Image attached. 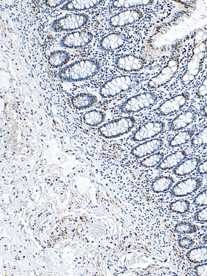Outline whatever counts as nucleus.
I'll use <instances>...</instances> for the list:
<instances>
[{"label": "nucleus", "instance_id": "4", "mask_svg": "<svg viewBox=\"0 0 207 276\" xmlns=\"http://www.w3.org/2000/svg\"><path fill=\"white\" fill-rule=\"evenodd\" d=\"M159 99L158 95L152 92H144L133 96L122 103L119 107L120 113L130 115L137 113L154 106Z\"/></svg>", "mask_w": 207, "mask_h": 276}, {"label": "nucleus", "instance_id": "39", "mask_svg": "<svg viewBox=\"0 0 207 276\" xmlns=\"http://www.w3.org/2000/svg\"><path fill=\"white\" fill-rule=\"evenodd\" d=\"M203 242L204 244L207 245V234L203 237Z\"/></svg>", "mask_w": 207, "mask_h": 276}, {"label": "nucleus", "instance_id": "7", "mask_svg": "<svg viewBox=\"0 0 207 276\" xmlns=\"http://www.w3.org/2000/svg\"><path fill=\"white\" fill-rule=\"evenodd\" d=\"M165 129V123L160 121H153L141 125L131 137L134 142H142L155 138Z\"/></svg>", "mask_w": 207, "mask_h": 276}, {"label": "nucleus", "instance_id": "10", "mask_svg": "<svg viewBox=\"0 0 207 276\" xmlns=\"http://www.w3.org/2000/svg\"><path fill=\"white\" fill-rule=\"evenodd\" d=\"M188 99V95L185 93L174 96L161 104L154 112L157 115L160 116L171 115L185 106Z\"/></svg>", "mask_w": 207, "mask_h": 276}, {"label": "nucleus", "instance_id": "33", "mask_svg": "<svg viewBox=\"0 0 207 276\" xmlns=\"http://www.w3.org/2000/svg\"><path fill=\"white\" fill-rule=\"evenodd\" d=\"M207 95V75L206 79L204 80L203 83L199 86L197 91L198 97L200 98L206 97Z\"/></svg>", "mask_w": 207, "mask_h": 276}, {"label": "nucleus", "instance_id": "38", "mask_svg": "<svg viewBox=\"0 0 207 276\" xmlns=\"http://www.w3.org/2000/svg\"><path fill=\"white\" fill-rule=\"evenodd\" d=\"M202 116H205V117H207V106L204 107L203 111L202 112Z\"/></svg>", "mask_w": 207, "mask_h": 276}, {"label": "nucleus", "instance_id": "9", "mask_svg": "<svg viewBox=\"0 0 207 276\" xmlns=\"http://www.w3.org/2000/svg\"><path fill=\"white\" fill-rule=\"evenodd\" d=\"M202 180L199 177H189L177 182L172 187L170 194L175 197H183L195 193L202 185Z\"/></svg>", "mask_w": 207, "mask_h": 276}, {"label": "nucleus", "instance_id": "8", "mask_svg": "<svg viewBox=\"0 0 207 276\" xmlns=\"http://www.w3.org/2000/svg\"><path fill=\"white\" fill-rule=\"evenodd\" d=\"M93 39V35L91 32L81 31H74L64 36L61 40V47L69 49H77L90 44Z\"/></svg>", "mask_w": 207, "mask_h": 276}, {"label": "nucleus", "instance_id": "28", "mask_svg": "<svg viewBox=\"0 0 207 276\" xmlns=\"http://www.w3.org/2000/svg\"><path fill=\"white\" fill-rule=\"evenodd\" d=\"M199 226L188 222H181L177 223L174 227L175 232L179 234H192L199 231Z\"/></svg>", "mask_w": 207, "mask_h": 276}, {"label": "nucleus", "instance_id": "34", "mask_svg": "<svg viewBox=\"0 0 207 276\" xmlns=\"http://www.w3.org/2000/svg\"><path fill=\"white\" fill-rule=\"evenodd\" d=\"M194 271L196 275L207 276V264H202L196 266Z\"/></svg>", "mask_w": 207, "mask_h": 276}, {"label": "nucleus", "instance_id": "26", "mask_svg": "<svg viewBox=\"0 0 207 276\" xmlns=\"http://www.w3.org/2000/svg\"><path fill=\"white\" fill-rule=\"evenodd\" d=\"M164 159V154L162 152H158L149 155L147 158L142 159L140 161V165L145 168L155 167L158 165Z\"/></svg>", "mask_w": 207, "mask_h": 276}, {"label": "nucleus", "instance_id": "3", "mask_svg": "<svg viewBox=\"0 0 207 276\" xmlns=\"http://www.w3.org/2000/svg\"><path fill=\"white\" fill-rule=\"evenodd\" d=\"M136 123V119L132 116L118 118L102 125L98 132L105 138H117L129 133L135 127Z\"/></svg>", "mask_w": 207, "mask_h": 276}, {"label": "nucleus", "instance_id": "36", "mask_svg": "<svg viewBox=\"0 0 207 276\" xmlns=\"http://www.w3.org/2000/svg\"><path fill=\"white\" fill-rule=\"evenodd\" d=\"M65 2L66 1H64V0H61V1H46L44 2V3L49 7L56 8L65 3Z\"/></svg>", "mask_w": 207, "mask_h": 276}, {"label": "nucleus", "instance_id": "2", "mask_svg": "<svg viewBox=\"0 0 207 276\" xmlns=\"http://www.w3.org/2000/svg\"><path fill=\"white\" fill-rule=\"evenodd\" d=\"M140 80L136 75H121L109 80L100 88V94L104 99H110L131 90L139 84Z\"/></svg>", "mask_w": 207, "mask_h": 276}, {"label": "nucleus", "instance_id": "27", "mask_svg": "<svg viewBox=\"0 0 207 276\" xmlns=\"http://www.w3.org/2000/svg\"><path fill=\"white\" fill-rule=\"evenodd\" d=\"M153 3L151 1H114L111 3L113 8H131L141 6L149 5Z\"/></svg>", "mask_w": 207, "mask_h": 276}, {"label": "nucleus", "instance_id": "11", "mask_svg": "<svg viewBox=\"0 0 207 276\" xmlns=\"http://www.w3.org/2000/svg\"><path fill=\"white\" fill-rule=\"evenodd\" d=\"M115 67L120 71L126 72H139L145 65V61L140 57L125 54L115 59Z\"/></svg>", "mask_w": 207, "mask_h": 276}, {"label": "nucleus", "instance_id": "30", "mask_svg": "<svg viewBox=\"0 0 207 276\" xmlns=\"http://www.w3.org/2000/svg\"><path fill=\"white\" fill-rule=\"evenodd\" d=\"M193 204L198 207L207 206V188L201 191L193 199Z\"/></svg>", "mask_w": 207, "mask_h": 276}, {"label": "nucleus", "instance_id": "12", "mask_svg": "<svg viewBox=\"0 0 207 276\" xmlns=\"http://www.w3.org/2000/svg\"><path fill=\"white\" fill-rule=\"evenodd\" d=\"M142 17V13L136 9L122 11L116 13L109 20V24L113 28H120L135 23Z\"/></svg>", "mask_w": 207, "mask_h": 276}, {"label": "nucleus", "instance_id": "35", "mask_svg": "<svg viewBox=\"0 0 207 276\" xmlns=\"http://www.w3.org/2000/svg\"><path fill=\"white\" fill-rule=\"evenodd\" d=\"M197 170V174L200 175L207 174V159L200 163Z\"/></svg>", "mask_w": 207, "mask_h": 276}, {"label": "nucleus", "instance_id": "20", "mask_svg": "<svg viewBox=\"0 0 207 276\" xmlns=\"http://www.w3.org/2000/svg\"><path fill=\"white\" fill-rule=\"evenodd\" d=\"M174 182V178L168 175L156 177L152 182V190L156 193L166 192L172 188Z\"/></svg>", "mask_w": 207, "mask_h": 276}, {"label": "nucleus", "instance_id": "21", "mask_svg": "<svg viewBox=\"0 0 207 276\" xmlns=\"http://www.w3.org/2000/svg\"><path fill=\"white\" fill-rule=\"evenodd\" d=\"M70 59L69 52L66 51L52 52L48 58V62L52 68H60L67 64Z\"/></svg>", "mask_w": 207, "mask_h": 276}, {"label": "nucleus", "instance_id": "18", "mask_svg": "<svg viewBox=\"0 0 207 276\" xmlns=\"http://www.w3.org/2000/svg\"><path fill=\"white\" fill-rule=\"evenodd\" d=\"M200 159L199 158H191L184 160L176 167L174 168L173 172L177 176H185L191 174L197 169L200 164Z\"/></svg>", "mask_w": 207, "mask_h": 276}, {"label": "nucleus", "instance_id": "13", "mask_svg": "<svg viewBox=\"0 0 207 276\" xmlns=\"http://www.w3.org/2000/svg\"><path fill=\"white\" fill-rule=\"evenodd\" d=\"M163 144L164 141L162 139H152L136 145L131 150V154L136 158H142L143 157L155 153L163 147Z\"/></svg>", "mask_w": 207, "mask_h": 276}, {"label": "nucleus", "instance_id": "6", "mask_svg": "<svg viewBox=\"0 0 207 276\" xmlns=\"http://www.w3.org/2000/svg\"><path fill=\"white\" fill-rule=\"evenodd\" d=\"M179 69V60L177 58H172L168 61L165 67L156 76L148 81L147 87L150 89H158L165 86L176 75Z\"/></svg>", "mask_w": 207, "mask_h": 276}, {"label": "nucleus", "instance_id": "19", "mask_svg": "<svg viewBox=\"0 0 207 276\" xmlns=\"http://www.w3.org/2000/svg\"><path fill=\"white\" fill-rule=\"evenodd\" d=\"M102 1H70L61 6V10L65 11H83L95 7L102 3Z\"/></svg>", "mask_w": 207, "mask_h": 276}, {"label": "nucleus", "instance_id": "29", "mask_svg": "<svg viewBox=\"0 0 207 276\" xmlns=\"http://www.w3.org/2000/svg\"><path fill=\"white\" fill-rule=\"evenodd\" d=\"M191 145L198 147L207 144V127L191 139Z\"/></svg>", "mask_w": 207, "mask_h": 276}, {"label": "nucleus", "instance_id": "24", "mask_svg": "<svg viewBox=\"0 0 207 276\" xmlns=\"http://www.w3.org/2000/svg\"><path fill=\"white\" fill-rule=\"evenodd\" d=\"M194 136V132L192 131H184L175 135L168 143L170 147H177L186 144L190 141Z\"/></svg>", "mask_w": 207, "mask_h": 276}, {"label": "nucleus", "instance_id": "23", "mask_svg": "<svg viewBox=\"0 0 207 276\" xmlns=\"http://www.w3.org/2000/svg\"><path fill=\"white\" fill-rule=\"evenodd\" d=\"M186 258L193 264H203L207 262V247L201 246L191 249L186 253Z\"/></svg>", "mask_w": 207, "mask_h": 276}, {"label": "nucleus", "instance_id": "37", "mask_svg": "<svg viewBox=\"0 0 207 276\" xmlns=\"http://www.w3.org/2000/svg\"><path fill=\"white\" fill-rule=\"evenodd\" d=\"M202 51H200V48L199 46H198V45H197V46H196L194 48V49H193V52H194V54H196V55H198L200 52Z\"/></svg>", "mask_w": 207, "mask_h": 276}, {"label": "nucleus", "instance_id": "1", "mask_svg": "<svg viewBox=\"0 0 207 276\" xmlns=\"http://www.w3.org/2000/svg\"><path fill=\"white\" fill-rule=\"evenodd\" d=\"M101 65L96 59H86L77 61L63 68L58 76L66 82L83 81L94 77L100 71Z\"/></svg>", "mask_w": 207, "mask_h": 276}, {"label": "nucleus", "instance_id": "14", "mask_svg": "<svg viewBox=\"0 0 207 276\" xmlns=\"http://www.w3.org/2000/svg\"><path fill=\"white\" fill-rule=\"evenodd\" d=\"M126 38L119 33H112L104 36L99 42V48L102 51H110L119 49L124 45Z\"/></svg>", "mask_w": 207, "mask_h": 276}, {"label": "nucleus", "instance_id": "31", "mask_svg": "<svg viewBox=\"0 0 207 276\" xmlns=\"http://www.w3.org/2000/svg\"><path fill=\"white\" fill-rule=\"evenodd\" d=\"M178 245L180 247L184 249V250H189L195 245V241L190 237H184L179 239Z\"/></svg>", "mask_w": 207, "mask_h": 276}, {"label": "nucleus", "instance_id": "32", "mask_svg": "<svg viewBox=\"0 0 207 276\" xmlns=\"http://www.w3.org/2000/svg\"><path fill=\"white\" fill-rule=\"evenodd\" d=\"M194 219L199 222H207V207L198 211L195 214Z\"/></svg>", "mask_w": 207, "mask_h": 276}, {"label": "nucleus", "instance_id": "5", "mask_svg": "<svg viewBox=\"0 0 207 276\" xmlns=\"http://www.w3.org/2000/svg\"><path fill=\"white\" fill-rule=\"evenodd\" d=\"M89 19L90 17L85 13H71L54 20L51 28L56 32L74 31L87 24Z\"/></svg>", "mask_w": 207, "mask_h": 276}, {"label": "nucleus", "instance_id": "25", "mask_svg": "<svg viewBox=\"0 0 207 276\" xmlns=\"http://www.w3.org/2000/svg\"><path fill=\"white\" fill-rule=\"evenodd\" d=\"M169 209L175 213L185 214L190 211L191 204L187 200H177L170 203Z\"/></svg>", "mask_w": 207, "mask_h": 276}, {"label": "nucleus", "instance_id": "15", "mask_svg": "<svg viewBox=\"0 0 207 276\" xmlns=\"http://www.w3.org/2000/svg\"><path fill=\"white\" fill-rule=\"evenodd\" d=\"M195 118V113L193 111H188L180 114L168 123L167 126L168 131L172 132L181 131L193 123Z\"/></svg>", "mask_w": 207, "mask_h": 276}, {"label": "nucleus", "instance_id": "17", "mask_svg": "<svg viewBox=\"0 0 207 276\" xmlns=\"http://www.w3.org/2000/svg\"><path fill=\"white\" fill-rule=\"evenodd\" d=\"M98 102V98L90 93H78L72 98L73 107L78 110H84L95 106Z\"/></svg>", "mask_w": 207, "mask_h": 276}, {"label": "nucleus", "instance_id": "16", "mask_svg": "<svg viewBox=\"0 0 207 276\" xmlns=\"http://www.w3.org/2000/svg\"><path fill=\"white\" fill-rule=\"evenodd\" d=\"M187 155L184 150H177L172 152L163 159V161L157 166V169L161 170L172 169L185 160Z\"/></svg>", "mask_w": 207, "mask_h": 276}, {"label": "nucleus", "instance_id": "22", "mask_svg": "<svg viewBox=\"0 0 207 276\" xmlns=\"http://www.w3.org/2000/svg\"><path fill=\"white\" fill-rule=\"evenodd\" d=\"M106 119V114L103 111L91 110L86 112L83 116L84 123L88 126L97 127L102 124Z\"/></svg>", "mask_w": 207, "mask_h": 276}]
</instances>
